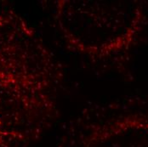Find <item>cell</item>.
Returning <instances> with one entry per match:
<instances>
[{"instance_id":"cell-1","label":"cell","mask_w":148,"mask_h":147,"mask_svg":"<svg viewBox=\"0 0 148 147\" xmlns=\"http://www.w3.org/2000/svg\"><path fill=\"white\" fill-rule=\"evenodd\" d=\"M144 18L142 5L131 1L59 0L55 10L67 49L95 63L111 62L126 53Z\"/></svg>"},{"instance_id":"cell-2","label":"cell","mask_w":148,"mask_h":147,"mask_svg":"<svg viewBox=\"0 0 148 147\" xmlns=\"http://www.w3.org/2000/svg\"><path fill=\"white\" fill-rule=\"evenodd\" d=\"M56 147H148V111L90 105L65 126Z\"/></svg>"}]
</instances>
